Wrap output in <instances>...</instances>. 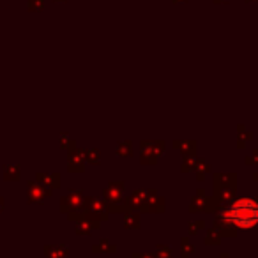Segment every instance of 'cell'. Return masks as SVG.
<instances>
[{
  "label": "cell",
  "mask_w": 258,
  "mask_h": 258,
  "mask_svg": "<svg viewBox=\"0 0 258 258\" xmlns=\"http://www.w3.org/2000/svg\"><path fill=\"white\" fill-rule=\"evenodd\" d=\"M225 217L240 228H253L258 223V203L249 198L239 200L226 211Z\"/></svg>",
  "instance_id": "6da1fadb"
}]
</instances>
